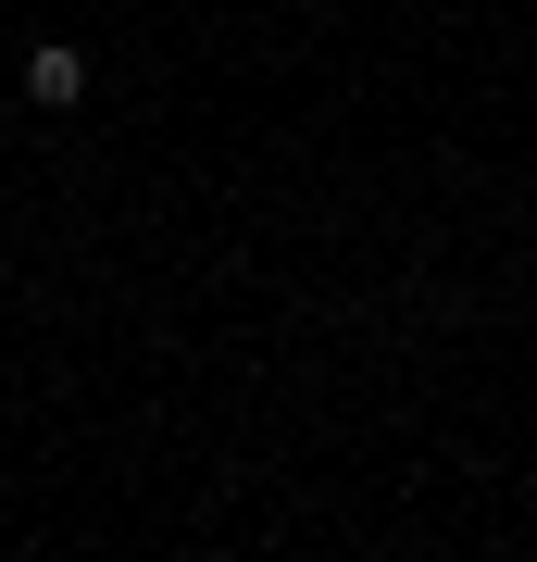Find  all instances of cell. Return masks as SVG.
Returning a JSON list of instances; mask_svg holds the SVG:
<instances>
[{
    "label": "cell",
    "instance_id": "cell-1",
    "mask_svg": "<svg viewBox=\"0 0 537 562\" xmlns=\"http://www.w3.org/2000/svg\"><path fill=\"white\" fill-rule=\"evenodd\" d=\"M25 101H38V113H76L88 101V50L76 38H38V50H25Z\"/></svg>",
    "mask_w": 537,
    "mask_h": 562
}]
</instances>
